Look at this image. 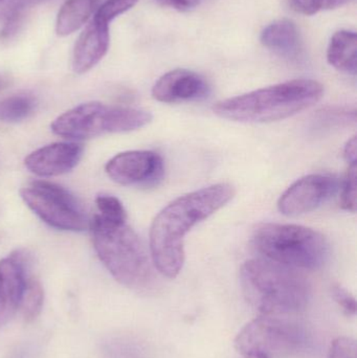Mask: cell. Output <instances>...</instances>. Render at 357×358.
Returning a JSON list of instances; mask_svg holds the SVG:
<instances>
[{
    "instance_id": "6da1fadb",
    "label": "cell",
    "mask_w": 357,
    "mask_h": 358,
    "mask_svg": "<svg viewBox=\"0 0 357 358\" xmlns=\"http://www.w3.org/2000/svg\"><path fill=\"white\" fill-rule=\"evenodd\" d=\"M235 194L231 183H216L180 196L156 215L150 229V252L161 275L177 277L184 266L187 234L226 206Z\"/></svg>"
},
{
    "instance_id": "7a4b0ae2",
    "label": "cell",
    "mask_w": 357,
    "mask_h": 358,
    "mask_svg": "<svg viewBox=\"0 0 357 358\" xmlns=\"http://www.w3.org/2000/svg\"><path fill=\"white\" fill-rule=\"evenodd\" d=\"M324 86L309 79L254 90L216 103L214 113L222 119L243 123H270L293 117L322 99Z\"/></svg>"
},
{
    "instance_id": "3957f363",
    "label": "cell",
    "mask_w": 357,
    "mask_h": 358,
    "mask_svg": "<svg viewBox=\"0 0 357 358\" xmlns=\"http://www.w3.org/2000/svg\"><path fill=\"white\" fill-rule=\"evenodd\" d=\"M240 283L245 300L262 315L298 313L310 298L309 283L302 273L265 258L247 260Z\"/></svg>"
},
{
    "instance_id": "277c9868",
    "label": "cell",
    "mask_w": 357,
    "mask_h": 358,
    "mask_svg": "<svg viewBox=\"0 0 357 358\" xmlns=\"http://www.w3.org/2000/svg\"><path fill=\"white\" fill-rule=\"evenodd\" d=\"M89 229L99 259L117 282L132 289H144L152 284L146 248L127 223L109 222L96 215Z\"/></svg>"
},
{
    "instance_id": "5b68a950",
    "label": "cell",
    "mask_w": 357,
    "mask_h": 358,
    "mask_svg": "<svg viewBox=\"0 0 357 358\" xmlns=\"http://www.w3.org/2000/svg\"><path fill=\"white\" fill-rule=\"evenodd\" d=\"M253 244L268 260L296 269L320 268L330 254L322 234L297 224L264 223L254 233Z\"/></svg>"
},
{
    "instance_id": "8992f818",
    "label": "cell",
    "mask_w": 357,
    "mask_h": 358,
    "mask_svg": "<svg viewBox=\"0 0 357 358\" xmlns=\"http://www.w3.org/2000/svg\"><path fill=\"white\" fill-rule=\"evenodd\" d=\"M152 115L143 109L84 103L61 115L50 128L57 136L71 140H88L107 134L134 131L148 125Z\"/></svg>"
},
{
    "instance_id": "52a82bcc",
    "label": "cell",
    "mask_w": 357,
    "mask_h": 358,
    "mask_svg": "<svg viewBox=\"0 0 357 358\" xmlns=\"http://www.w3.org/2000/svg\"><path fill=\"white\" fill-rule=\"evenodd\" d=\"M21 198L42 221L61 231H83L88 220L77 198L61 185L50 181H31L21 189Z\"/></svg>"
},
{
    "instance_id": "ba28073f",
    "label": "cell",
    "mask_w": 357,
    "mask_h": 358,
    "mask_svg": "<svg viewBox=\"0 0 357 358\" xmlns=\"http://www.w3.org/2000/svg\"><path fill=\"white\" fill-rule=\"evenodd\" d=\"M304 344L305 334L301 327L272 315L254 320L239 332L235 340V347L243 357L287 355L299 350Z\"/></svg>"
},
{
    "instance_id": "9c48e42d",
    "label": "cell",
    "mask_w": 357,
    "mask_h": 358,
    "mask_svg": "<svg viewBox=\"0 0 357 358\" xmlns=\"http://www.w3.org/2000/svg\"><path fill=\"white\" fill-rule=\"evenodd\" d=\"M111 180L122 185L152 187L165 176L163 157L154 151L136 150L119 153L105 167Z\"/></svg>"
},
{
    "instance_id": "30bf717a",
    "label": "cell",
    "mask_w": 357,
    "mask_h": 358,
    "mask_svg": "<svg viewBox=\"0 0 357 358\" xmlns=\"http://www.w3.org/2000/svg\"><path fill=\"white\" fill-rule=\"evenodd\" d=\"M340 189V180L326 174H310L298 179L281 196L278 208L281 214L297 217L316 210L328 201Z\"/></svg>"
},
{
    "instance_id": "8fae6325",
    "label": "cell",
    "mask_w": 357,
    "mask_h": 358,
    "mask_svg": "<svg viewBox=\"0 0 357 358\" xmlns=\"http://www.w3.org/2000/svg\"><path fill=\"white\" fill-rule=\"evenodd\" d=\"M29 275L31 258L25 252L17 250L0 260V327L20 309Z\"/></svg>"
},
{
    "instance_id": "7c38bea8",
    "label": "cell",
    "mask_w": 357,
    "mask_h": 358,
    "mask_svg": "<svg viewBox=\"0 0 357 358\" xmlns=\"http://www.w3.org/2000/svg\"><path fill=\"white\" fill-rule=\"evenodd\" d=\"M210 86L205 78L188 69H174L161 76L152 88L155 100L167 104L192 102L205 98Z\"/></svg>"
},
{
    "instance_id": "4fadbf2b",
    "label": "cell",
    "mask_w": 357,
    "mask_h": 358,
    "mask_svg": "<svg viewBox=\"0 0 357 358\" xmlns=\"http://www.w3.org/2000/svg\"><path fill=\"white\" fill-rule=\"evenodd\" d=\"M84 148L75 143H54L27 155L24 165L31 173L52 178L68 173L81 161Z\"/></svg>"
},
{
    "instance_id": "5bb4252c",
    "label": "cell",
    "mask_w": 357,
    "mask_h": 358,
    "mask_svg": "<svg viewBox=\"0 0 357 358\" xmlns=\"http://www.w3.org/2000/svg\"><path fill=\"white\" fill-rule=\"evenodd\" d=\"M109 24L94 18L80 35L73 50V69L75 73H87L108 52Z\"/></svg>"
},
{
    "instance_id": "9a60e30c",
    "label": "cell",
    "mask_w": 357,
    "mask_h": 358,
    "mask_svg": "<svg viewBox=\"0 0 357 358\" xmlns=\"http://www.w3.org/2000/svg\"><path fill=\"white\" fill-rule=\"evenodd\" d=\"M261 42L268 50L289 59L301 55L302 41L297 25L289 19L274 21L264 29Z\"/></svg>"
},
{
    "instance_id": "2e32d148",
    "label": "cell",
    "mask_w": 357,
    "mask_h": 358,
    "mask_svg": "<svg viewBox=\"0 0 357 358\" xmlns=\"http://www.w3.org/2000/svg\"><path fill=\"white\" fill-rule=\"evenodd\" d=\"M331 66L343 73L356 75L357 69V36L356 31L342 29L331 38L327 50Z\"/></svg>"
},
{
    "instance_id": "e0dca14e",
    "label": "cell",
    "mask_w": 357,
    "mask_h": 358,
    "mask_svg": "<svg viewBox=\"0 0 357 358\" xmlns=\"http://www.w3.org/2000/svg\"><path fill=\"white\" fill-rule=\"evenodd\" d=\"M99 0H67L57 17L56 31L66 37L81 29L89 19Z\"/></svg>"
},
{
    "instance_id": "ac0fdd59",
    "label": "cell",
    "mask_w": 357,
    "mask_h": 358,
    "mask_svg": "<svg viewBox=\"0 0 357 358\" xmlns=\"http://www.w3.org/2000/svg\"><path fill=\"white\" fill-rule=\"evenodd\" d=\"M36 101L29 94H16L0 100V122L17 123L27 119L35 110Z\"/></svg>"
},
{
    "instance_id": "d6986e66",
    "label": "cell",
    "mask_w": 357,
    "mask_h": 358,
    "mask_svg": "<svg viewBox=\"0 0 357 358\" xmlns=\"http://www.w3.org/2000/svg\"><path fill=\"white\" fill-rule=\"evenodd\" d=\"M44 302V292L41 283L33 275L27 280V287L21 303V311L27 322H33L41 313Z\"/></svg>"
},
{
    "instance_id": "ffe728a7",
    "label": "cell",
    "mask_w": 357,
    "mask_h": 358,
    "mask_svg": "<svg viewBox=\"0 0 357 358\" xmlns=\"http://www.w3.org/2000/svg\"><path fill=\"white\" fill-rule=\"evenodd\" d=\"M99 216L104 220L113 223H125L127 221V213L123 203L115 196L101 194L96 198Z\"/></svg>"
},
{
    "instance_id": "44dd1931",
    "label": "cell",
    "mask_w": 357,
    "mask_h": 358,
    "mask_svg": "<svg viewBox=\"0 0 357 358\" xmlns=\"http://www.w3.org/2000/svg\"><path fill=\"white\" fill-rule=\"evenodd\" d=\"M45 1L48 0H12L2 10L3 27H2L1 35L8 36L16 29L27 8Z\"/></svg>"
},
{
    "instance_id": "7402d4cb",
    "label": "cell",
    "mask_w": 357,
    "mask_h": 358,
    "mask_svg": "<svg viewBox=\"0 0 357 358\" xmlns=\"http://www.w3.org/2000/svg\"><path fill=\"white\" fill-rule=\"evenodd\" d=\"M349 1L350 0H291V4L298 13L310 16L322 10L341 8Z\"/></svg>"
},
{
    "instance_id": "603a6c76",
    "label": "cell",
    "mask_w": 357,
    "mask_h": 358,
    "mask_svg": "<svg viewBox=\"0 0 357 358\" xmlns=\"http://www.w3.org/2000/svg\"><path fill=\"white\" fill-rule=\"evenodd\" d=\"M138 2V0H107L99 8L94 18L109 24L113 19L133 8Z\"/></svg>"
},
{
    "instance_id": "cb8c5ba5",
    "label": "cell",
    "mask_w": 357,
    "mask_h": 358,
    "mask_svg": "<svg viewBox=\"0 0 357 358\" xmlns=\"http://www.w3.org/2000/svg\"><path fill=\"white\" fill-rule=\"evenodd\" d=\"M356 163L349 165L342 193V208L352 213L356 210Z\"/></svg>"
},
{
    "instance_id": "d4e9b609",
    "label": "cell",
    "mask_w": 357,
    "mask_h": 358,
    "mask_svg": "<svg viewBox=\"0 0 357 358\" xmlns=\"http://www.w3.org/2000/svg\"><path fill=\"white\" fill-rule=\"evenodd\" d=\"M328 358H357L356 341L350 338H339L331 345Z\"/></svg>"
},
{
    "instance_id": "484cf974",
    "label": "cell",
    "mask_w": 357,
    "mask_h": 358,
    "mask_svg": "<svg viewBox=\"0 0 357 358\" xmlns=\"http://www.w3.org/2000/svg\"><path fill=\"white\" fill-rule=\"evenodd\" d=\"M333 296L344 313L349 317H354L356 313V300L346 288L341 285L333 287Z\"/></svg>"
},
{
    "instance_id": "4316f807",
    "label": "cell",
    "mask_w": 357,
    "mask_h": 358,
    "mask_svg": "<svg viewBox=\"0 0 357 358\" xmlns=\"http://www.w3.org/2000/svg\"><path fill=\"white\" fill-rule=\"evenodd\" d=\"M159 3L174 10H180V12H189V10H194L199 6L207 1V0H157Z\"/></svg>"
},
{
    "instance_id": "83f0119b",
    "label": "cell",
    "mask_w": 357,
    "mask_h": 358,
    "mask_svg": "<svg viewBox=\"0 0 357 358\" xmlns=\"http://www.w3.org/2000/svg\"><path fill=\"white\" fill-rule=\"evenodd\" d=\"M344 157H345L346 161L351 164L356 163L357 157V141L356 136H354L351 140L348 141L346 144L345 149H344Z\"/></svg>"
},
{
    "instance_id": "f1b7e54d",
    "label": "cell",
    "mask_w": 357,
    "mask_h": 358,
    "mask_svg": "<svg viewBox=\"0 0 357 358\" xmlns=\"http://www.w3.org/2000/svg\"><path fill=\"white\" fill-rule=\"evenodd\" d=\"M245 358H272L270 357H266V355H245Z\"/></svg>"
},
{
    "instance_id": "f546056e",
    "label": "cell",
    "mask_w": 357,
    "mask_h": 358,
    "mask_svg": "<svg viewBox=\"0 0 357 358\" xmlns=\"http://www.w3.org/2000/svg\"><path fill=\"white\" fill-rule=\"evenodd\" d=\"M8 83V81L6 78L0 77V88H3V86H6Z\"/></svg>"
}]
</instances>
